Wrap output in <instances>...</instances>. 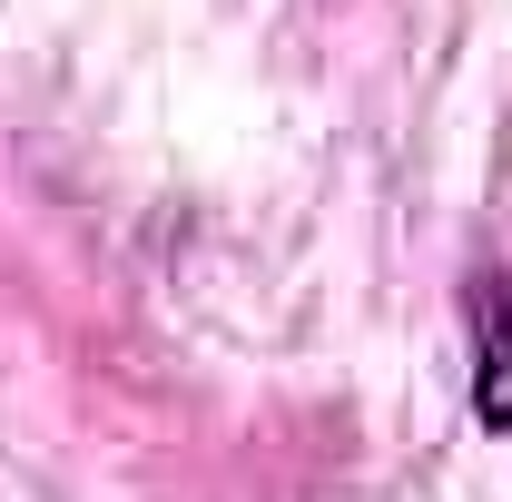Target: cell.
<instances>
[{
    "mask_svg": "<svg viewBox=\"0 0 512 502\" xmlns=\"http://www.w3.org/2000/svg\"><path fill=\"white\" fill-rule=\"evenodd\" d=\"M473 414L512 434V296L493 276L473 286Z\"/></svg>",
    "mask_w": 512,
    "mask_h": 502,
    "instance_id": "1",
    "label": "cell"
}]
</instances>
